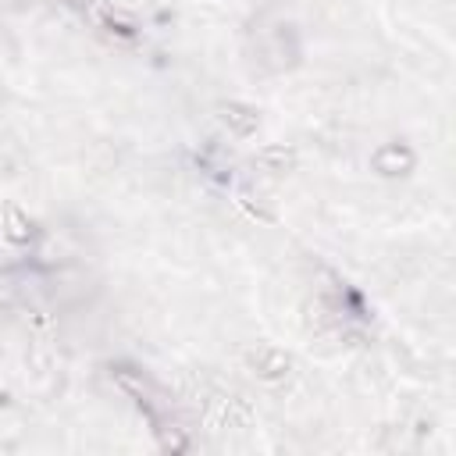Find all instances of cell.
Listing matches in <instances>:
<instances>
[{
	"mask_svg": "<svg viewBox=\"0 0 456 456\" xmlns=\"http://www.w3.org/2000/svg\"><path fill=\"white\" fill-rule=\"evenodd\" d=\"M114 381L150 413V420H153V428H157V424H160V410L167 406V395H164L142 370H132V367H118V370H114Z\"/></svg>",
	"mask_w": 456,
	"mask_h": 456,
	"instance_id": "cell-2",
	"label": "cell"
},
{
	"mask_svg": "<svg viewBox=\"0 0 456 456\" xmlns=\"http://www.w3.org/2000/svg\"><path fill=\"white\" fill-rule=\"evenodd\" d=\"M217 121H221L228 132L242 135V139L253 135L256 125H260L256 107H249V103H242V100H224V103H217Z\"/></svg>",
	"mask_w": 456,
	"mask_h": 456,
	"instance_id": "cell-5",
	"label": "cell"
},
{
	"mask_svg": "<svg viewBox=\"0 0 456 456\" xmlns=\"http://www.w3.org/2000/svg\"><path fill=\"white\" fill-rule=\"evenodd\" d=\"M203 420L217 431H232V428H249L253 424V410L242 395L224 392V388H203V395L196 399Z\"/></svg>",
	"mask_w": 456,
	"mask_h": 456,
	"instance_id": "cell-1",
	"label": "cell"
},
{
	"mask_svg": "<svg viewBox=\"0 0 456 456\" xmlns=\"http://www.w3.org/2000/svg\"><path fill=\"white\" fill-rule=\"evenodd\" d=\"M296 160H299L296 146H285V142L264 146V150H256V157H253V164H260L267 175H285V171L296 167Z\"/></svg>",
	"mask_w": 456,
	"mask_h": 456,
	"instance_id": "cell-6",
	"label": "cell"
},
{
	"mask_svg": "<svg viewBox=\"0 0 456 456\" xmlns=\"http://www.w3.org/2000/svg\"><path fill=\"white\" fill-rule=\"evenodd\" d=\"M93 14H96V21H100L107 32H118V36H132V32H135V21L125 18V14H118V11H110V7H96Z\"/></svg>",
	"mask_w": 456,
	"mask_h": 456,
	"instance_id": "cell-8",
	"label": "cell"
},
{
	"mask_svg": "<svg viewBox=\"0 0 456 456\" xmlns=\"http://www.w3.org/2000/svg\"><path fill=\"white\" fill-rule=\"evenodd\" d=\"M4 235L11 242H28L36 235V228H32L28 214H21L18 207H4Z\"/></svg>",
	"mask_w": 456,
	"mask_h": 456,
	"instance_id": "cell-7",
	"label": "cell"
},
{
	"mask_svg": "<svg viewBox=\"0 0 456 456\" xmlns=\"http://www.w3.org/2000/svg\"><path fill=\"white\" fill-rule=\"evenodd\" d=\"M246 367H249L260 381H267V385H285V381L292 378V370H296L292 356H289L285 349H274V346L246 349Z\"/></svg>",
	"mask_w": 456,
	"mask_h": 456,
	"instance_id": "cell-3",
	"label": "cell"
},
{
	"mask_svg": "<svg viewBox=\"0 0 456 456\" xmlns=\"http://www.w3.org/2000/svg\"><path fill=\"white\" fill-rule=\"evenodd\" d=\"M413 164H417V157H413V150L403 146V142H385V146H378L374 157H370V167H374L378 175H385V178L410 175Z\"/></svg>",
	"mask_w": 456,
	"mask_h": 456,
	"instance_id": "cell-4",
	"label": "cell"
}]
</instances>
